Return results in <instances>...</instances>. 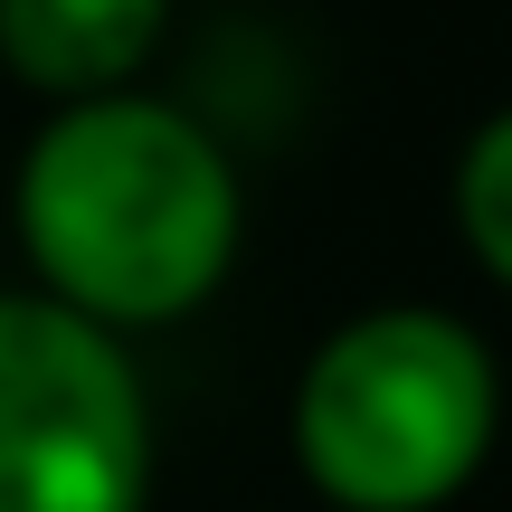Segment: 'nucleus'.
Wrapping results in <instances>:
<instances>
[{
	"label": "nucleus",
	"mask_w": 512,
	"mask_h": 512,
	"mask_svg": "<svg viewBox=\"0 0 512 512\" xmlns=\"http://www.w3.org/2000/svg\"><path fill=\"white\" fill-rule=\"evenodd\" d=\"M10 219L38 294L105 332H162L200 313L247 238L228 143L162 95L57 105L19 152Z\"/></svg>",
	"instance_id": "obj_1"
},
{
	"label": "nucleus",
	"mask_w": 512,
	"mask_h": 512,
	"mask_svg": "<svg viewBox=\"0 0 512 512\" xmlns=\"http://www.w3.org/2000/svg\"><path fill=\"white\" fill-rule=\"evenodd\" d=\"M503 370L437 304H370L323 332L294 380V465L342 512H446L484 475Z\"/></svg>",
	"instance_id": "obj_2"
},
{
	"label": "nucleus",
	"mask_w": 512,
	"mask_h": 512,
	"mask_svg": "<svg viewBox=\"0 0 512 512\" xmlns=\"http://www.w3.org/2000/svg\"><path fill=\"white\" fill-rule=\"evenodd\" d=\"M152 456V389L124 332L0 294V512H143Z\"/></svg>",
	"instance_id": "obj_3"
},
{
	"label": "nucleus",
	"mask_w": 512,
	"mask_h": 512,
	"mask_svg": "<svg viewBox=\"0 0 512 512\" xmlns=\"http://www.w3.org/2000/svg\"><path fill=\"white\" fill-rule=\"evenodd\" d=\"M171 29V0H0V67L48 105L133 95Z\"/></svg>",
	"instance_id": "obj_4"
},
{
	"label": "nucleus",
	"mask_w": 512,
	"mask_h": 512,
	"mask_svg": "<svg viewBox=\"0 0 512 512\" xmlns=\"http://www.w3.org/2000/svg\"><path fill=\"white\" fill-rule=\"evenodd\" d=\"M456 228L475 247V266L512 294V105L484 114V133L456 162Z\"/></svg>",
	"instance_id": "obj_5"
}]
</instances>
